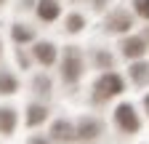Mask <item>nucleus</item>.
Listing matches in <instances>:
<instances>
[{
	"mask_svg": "<svg viewBox=\"0 0 149 144\" xmlns=\"http://www.w3.org/2000/svg\"><path fill=\"white\" fill-rule=\"evenodd\" d=\"M144 51H146V43L141 40V38H128L125 43H123V53L128 59H139V56H144Z\"/></svg>",
	"mask_w": 149,
	"mask_h": 144,
	"instance_id": "20e7f679",
	"label": "nucleus"
},
{
	"mask_svg": "<svg viewBox=\"0 0 149 144\" xmlns=\"http://www.w3.org/2000/svg\"><path fill=\"white\" fill-rule=\"evenodd\" d=\"M83 24H85V22H83V16H77V13L67 19V29H69V32H80V29H83Z\"/></svg>",
	"mask_w": 149,
	"mask_h": 144,
	"instance_id": "4468645a",
	"label": "nucleus"
},
{
	"mask_svg": "<svg viewBox=\"0 0 149 144\" xmlns=\"http://www.w3.org/2000/svg\"><path fill=\"white\" fill-rule=\"evenodd\" d=\"M13 40H32V32L24 27H13Z\"/></svg>",
	"mask_w": 149,
	"mask_h": 144,
	"instance_id": "dca6fc26",
	"label": "nucleus"
},
{
	"mask_svg": "<svg viewBox=\"0 0 149 144\" xmlns=\"http://www.w3.org/2000/svg\"><path fill=\"white\" fill-rule=\"evenodd\" d=\"M53 136L56 139H74V131H72V125L67 120H59L53 125Z\"/></svg>",
	"mask_w": 149,
	"mask_h": 144,
	"instance_id": "9b49d317",
	"label": "nucleus"
},
{
	"mask_svg": "<svg viewBox=\"0 0 149 144\" xmlns=\"http://www.w3.org/2000/svg\"><path fill=\"white\" fill-rule=\"evenodd\" d=\"M130 75H133L136 83H144V80L149 78V67H146V64H133V67H130Z\"/></svg>",
	"mask_w": 149,
	"mask_h": 144,
	"instance_id": "ddd939ff",
	"label": "nucleus"
},
{
	"mask_svg": "<svg viewBox=\"0 0 149 144\" xmlns=\"http://www.w3.org/2000/svg\"><path fill=\"white\" fill-rule=\"evenodd\" d=\"M133 6H136L139 16H144V19H149V0H133Z\"/></svg>",
	"mask_w": 149,
	"mask_h": 144,
	"instance_id": "2eb2a0df",
	"label": "nucleus"
},
{
	"mask_svg": "<svg viewBox=\"0 0 149 144\" xmlns=\"http://www.w3.org/2000/svg\"><path fill=\"white\" fill-rule=\"evenodd\" d=\"M107 27H109L112 32H123V29L130 27V16L123 13V11H117V13H112L109 19H107Z\"/></svg>",
	"mask_w": 149,
	"mask_h": 144,
	"instance_id": "423d86ee",
	"label": "nucleus"
},
{
	"mask_svg": "<svg viewBox=\"0 0 149 144\" xmlns=\"http://www.w3.org/2000/svg\"><path fill=\"white\" fill-rule=\"evenodd\" d=\"M37 16H40L43 22H53L56 16H59V3H56V0H40V6H37Z\"/></svg>",
	"mask_w": 149,
	"mask_h": 144,
	"instance_id": "39448f33",
	"label": "nucleus"
},
{
	"mask_svg": "<svg viewBox=\"0 0 149 144\" xmlns=\"http://www.w3.org/2000/svg\"><path fill=\"white\" fill-rule=\"evenodd\" d=\"M35 56H37V62H43V64H53L56 62V48L51 43H37L35 45Z\"/></svg>",
	"mask_w": 149,
	"mask_h": 144,
	"instance_id": "0eeeda50",
	"label": "nucleus"
},
{
	"mask_svg": "<svg viewBox=\"0 0 149 144\" xmlns=\"http://www.w3.org/2000/svg\"><path fill=\"white\" fill-rule=\"evenodd\" d=\"M99 131H101V125H99L96 120H83V123L77 125V136H83V139H93V136H99Z\"/></svg>",
	"mask_w": 149,
	"mask_h": 144,
	"instance_id": "6e6552de",
	"label": "nucleus"
},
{
	"mask_svg": "<svg viewBox=\"0 0 149 144\" xmlns=\"http://www.w3.org/2000/svg\"><path fill=\"white\" fill-rule=\"evenodd\" d=\"M0 3H3V0H0Z\"/></svg>",
	"mask_w": 149,
	"mask_h": 144,
	"instance_id": "6ab92c4d",
	"label": "nucleus"
},
{
	"mask_svg": "<svg viewBox=\"0 0 149 144\" xmlns=\"http://www.w3.org/2000/svg\"><path fill=\"white\" fill-rule=\"evenodd\" d=\"M99 64H112V56L109 53H99Z\"/></svg>",
	"mask_w": 149,
	"mask_h": 144,
	"instance_id": "f3484780",
	"label": "nucleus"
},
{
	"mask_svg": "<svg viewBox=\"0 0 149 144\" xmlns=\"http://www.w3.org/2000/svg\"><path fill=\"white\" fill-rule=\"evenodd\" d=\"M120 91H123V80H120V75H115V72L101 75L99 83H96V99H99V101H104V99H109V96H117Z\"/></svg>",
	"mask_w": 149,
	"mask_h": 144,
	"instance_id": "f03ea898",
	"label": "nucleus"
},
{
	"mask_svg": "<svg viewBox=\"0 0 149 144\" xmlns=\"http://www.w3.org/2000/svg\"><path fill=\"white\" fill-rule=\"evenodd\" d=\"M144 104H146V112H149V96H146V99H144Z\"/></svg>",
	"mask_w": 149,
	"mask_h": 144,
	"instance_id": "a211bd4d",
	"label": "nucleus"
},
{
	"mask_svg": "<svg viewBox=\"0 0 149 144\" xmlns=\"http://www.w3.org/2000/svg\"><path fill=\"white\" fill-rule=\"evenodd\" d=\"M83 75V56L77 48H64V62H61V78L67 83H74Z\"/></svg>",
	"mask_w": 149,
	"mask_h": 144,
	"instance_id": "f257e3e1",
	"label": "nucleus"
},
{
	"mask_svg": "<svg viewBox=\"0 0 149 144\" xmlns=\"http://www.w3.org/2000/svg\"><path fill=\"white\" fill-rule=\"evenodd\" d=\"M115 117H117V125H120L123 131H128V134L139 131V117H136V112H133L130 104H120L117 110H115Z\"/></svg>",
	"mask_w": 149,
	"mask_h": 144,
	"instance_id": "7ed1b4c3",
	"label": "nucleus"
},
{
	"mask_svg": "<svg viewBox=\"0 0 149 144\" xmlns=\"http://www.w3.org/2000/svg\"><path fill=\"white\" fill-rule=\"evenodd\" d=\"M27 112H29V115H27V123H29V125H40V123L48 117V110H45V107H40V104H32Z\"/></svg>",
	"mask_w": 149,
	"mask_h": 144,
	"instance_id": "1a4fd4ad",
	"label": "nucleus"
},
{
	"mask_svg": "<svg viewBox=\"0 0 149 144\" xmlns=\"http://www.w3.org/2000/svg\"><path fill=\"white\" fill-rule=\"evenodd\" d=\"M16 91V80L13 75H8V72L0 69V94H13Z\"/></svg>",
	"mask_w": 149,
	"mask_h": 144,
	"instance_id": "f8f14e48",
	"label": "nucleus"
},
{
	"mask_svg": "<svg viewBox=\"0 0 149 144\" xmlns=\"http://www.w3.org/2000/svg\"><path fill=\"white\" fill-rule=\"evenodd\" d=\"M16 125V115L13 110H0V134H11Z\"/></svg>",
	"mask_w": 149,
	"mask_h": 144,
	"instance_id": "9d476101",
	"label": "nucleus"
}]
</instances>
